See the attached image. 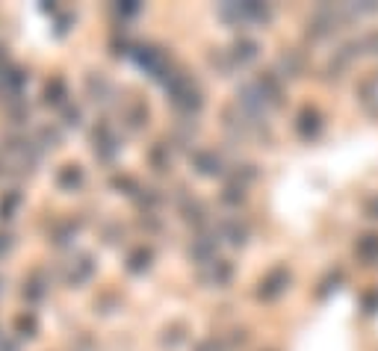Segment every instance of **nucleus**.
I'll list each match as a JSON object with an SVG mask.
<instances>
[{
    "instance_id": "f257e3e1",
    "label": "nucleus",
    "mask_w": 378,
    "mask_h": 351,
    "mask_svg": "<svg viewBox=\"0 0 378 351\" xmlns=\"http://www.w3.org/2000/svg\"><path fill=\"white\" fill-rule=\"evenodd\" d=\"M92 151H95V157L101 163H109L116 157L119 145H116V136H113V130H109L106 121H98L95 130H92Z\"/></svg>"
},
{
    "instance_id": "f03ea898",
    "label": "nucleus",
    "mask_w": 378,
    "mask_h": 351,
    "mask_svg": "<svg viewBox=\"0 0 378 351\" xmlns=\"http://www.w3.org/2000/svg\"><path fill=\"white\" fill-rule=\"evenodd\" d=\"M24 86H27V71L15 68V65H6V68L0 71V95H4L9 103L12 101H21Z\"/></svg>"
},
{
    "instance_id": "7ed1b4c3",
    "label": "nucleus",
    "mask_w": 378,
    "mask_h": 351,
    "mask_svg": "<svg viewBox=\"0 0 378 351\" xmlns=\"http://www.w3.org/2000/svg\"><path fill=\"white\" fill-rule=\"evenodd\" d=\"M95 275V260H92V254H77L74 260H71V266H69V287L74 290V287H83V283Z\"/></svg>"
},
{
    "instance_id": "20e7f679",
    "label": "nucleus",
    "mask_w": 378,
    "mask_h": 351,
    "mask_svg": "<svg viewBox=\"0 0 378 351\" xmlns=\"http://www.w3.org/2000/svg\"><path fill=\"white\" fill-rule=\"evenodd\" d=\"M83 180H86V174H83V166H77V163H65V166L56 171V186H59L62 192L80 189Z\"/></svg>"
},
{
    "instance_id": "39448f33",
    "label": "nucleus",
    "mask_w": 378,
    "mask_h": 351,
    "mask_svg": "<svg viewBox=\"0 0 378 351\" xmlns=\"http://www.w3.org/2000/svg\"><path fill=\"white\" fill-rule=\"evenodd\" d=\"M65 98H69V86H65L62 77H51L48 83H44V92H41V101L48 106H62Z\"/></svg>"
},
{
    "instance_id": "423d86ee",
    "label": "nucleus",
    "mask_w": 378,
    "mask_h": 351,
    "mask_svg": "<svg viewBox=\"0 0 378 351\" xmlns=\"http://www.w3.org/2000/svg\"><path fill=\"white\" fill-rule=\"evenodd\" d=\"M21 201H24V195H21V189H9L4 192V198H0V222H12Z\"/></svg>"
},
{
    "instance_id": "0eeeda50",
    "label": "nucleus",
    "mask_w": 378,
    "mask_h": 351,
    "mask_svg": "<svg viewBox=\"0 0 378 351\" xmlns=\"http://www.w3.org/2000/svg\"><path fill=\"white\" fill-rule=\"evenodd\" d=\"M21 295H24V301H30V304H39L44 298V280H41L39 269L24 280V290H21Z\"/></svg>"
},
{
    "instance_id": "6e6552de",
    "label": "nucleus",
    "mask_w": 378,
    "mask_h": 351,
    "mask_svg": "<svg viewBox=\"0 0 378 351\" xmlns=\"http://www.w3.org/2000/svg\"><path fill=\"white\" fill-rule=\"evenodd\" d=\"M86 89H89V95H95V101H106V95H109V80L104 77V74H95V71H89L86 74Z\"/></svg>"
},
{
    "instance_id": "1a4fd4ad",
    "label": "nucleus",
    "mask_w": 378,
    "mask_h": 351,
    "mask_svg": "<svg viewBox=\"0 0 378 351\" xmlns=\"http://www.w3.org/2000/svg\"><path fill=\"white\" fill-rule=\"evenodd\" d=\"M74 236H77V225H74L71 218H69V222L56 225V230H54V245H56V248H65V245H69Z\"/></svg>"
},
{
    "instance_id": "9d476101",
    "label": "nucleus",
    "mask_w": 378,
    "mask_h": 351,
    "mask_svg": "<svg viewBox=\"0 0 378 351\" xmlns=\"http://www.w3.org/2000/svg\"><path fill=\"white\" fill-rule=\"evenodd\" d=\"M15 331H18V337L33 340V337H36V331H39L36 316H33V313H21V316L15 319Z\"/></svg>"
},
{
    "instance_id": "9b49d317",
    "label": "nucleus",
    "mask_w": 378,
    "mask_h": 351,
    "mask_svg": "<svg viewBox=\"0 0 378 351\" xmlns=\"http://www.w3.org/2000/svg\"><path fill=\"white\" fill-rule=\"evenodd\" d=\"M15 106H9V118H12V124H21V121H27L30 118V106L24 103V101H12Z\"/></svg>"
},
{
    "instance_id": "f8f14e48",
    "label": "nucleus",
    "mask_w": 378,
    "mask_h": 351,
    "mask_svg": "<svg viewBox=\"0 0 378 351\" xmlns=\"http://www.w3.org/2000/svg\"><path fill=\"white\" fill-rule=\"evenodd\" d=\"M39 136H41V142H48V148H59V142H62V136H59L56 127H41Z\"/></svg>"
},
{
    "instance_id": "ddd939ff",
    "label": "nucleus",
    "mask_w": 378,
    "mask_h": 351,
    "mask_svg": "<svg viewBox=\"0 0 378 351\" xmlns=\"http://www.w3.org/2000/svg\"><path fill=\"white\" fill-rule=\"evenodd\" d=\"M65 124H69V127L80 124V109L77 106H65Z\"/></svg>"
},
{
    "instance_id": "4468645a",
    "label": "nucleus",
    "mask_w": 378,
    "mask_h": 351,
    "mask_svg": "<svg viewBox=\"0 0 378 351\" xmlns=\"http://www.w3.org/2000/svg\"><path fill=\"white\" fill-rule=\"evenodd\" d=\"M12 245H15V243H12V236L0 230V257H6V254L12 251Z\"/></svg>"
},
{
    "instance_id": "2eb2a0df",
    "label": "nucleus",
    "mask_w": 378,
    "mask_h": 351,
    "mask_svg": "<svg viewBox=\"0 0 378 351\" xmlns=\"http://www.w3.org/2000/svg\"><path fill=\"white\" fill-rule=\"evenodd\" d=\"M0 351H18V342H9V340L0 342Z\"/></svg>"
},
{
    "instance_id": "dca6fc26",
    "label": "nucleus",
    "mask_w": 378,
    "mask_h": 351,
    "mask_svg": "<svg viewBox=\"0 0 378 351\" xmlns=\"http://www.w3.org/2000/svg\"><path fill=\"white\" fill-rule=\"evenodd\" d=\"M4 68H6V48L0 45V71H4Z\"/></svg>"
},
{
    "instance_id": "f3484780",
    "label": "nucleus",
    "mask_w": 378,
    "mask_h": 351,
    "mask_svg": "<svg viewBox=\"0 0 378 351\" xmlns=\"http://www.w3.org/2000/svg\"><path fill=\"white\" fill-rule=\"evenodd\" d=\"M0 287H4V278H0Z\"/></svg>"
}]
</instances>
